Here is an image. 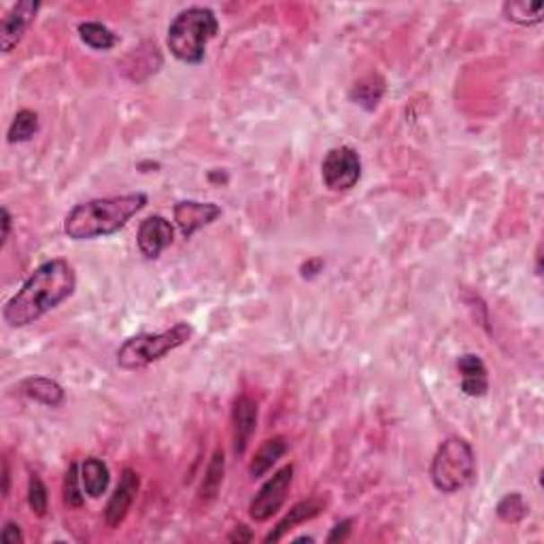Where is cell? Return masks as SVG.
<instances>
[{"label":"cell","mask_w":544,"mask_h":544,"mask_svg":"<svg viewBox=\"0 0 544 544\" xmlns=\"http://www.w3.org/2000/svg\"><path fill=\"white\" fill-rule=\"evenodd\" d=\"M434 487L443 494H457L477 477V457L472 444L460 436H451L438 447L430 466Z\"/></svg>","instance_id":"4"},{"label":"cell","mask_w":544,"mask_h":544,"mask_svg":"<svg viewBox=\"0 0 544 544\" xmlns=\"http://www.w3.org/2000/svg\"><path fill=\"white\" fill-rule=\"evenodd\" d=\"M83 483H81V470L79 464L68 466L66 478H65V505L68 508H81L83 506Z\"/></svg>","instance_id":"25"},{"label":"cell","mask_w":544,"mask_h":544,"mask_svg":"<svg viewBox=\"0 0 544 544\" xmlns=\"http://www.w3.org/2000/svg\"><path fill=\"white\" fill-rule=\"evenodd\" d=\"M79 37L85 45L96 51H109L118 45V34L109 31L101 22H83L79 24Z\"/></svg>","instance_id":"18"},{"label":"cell","mask_w":544,"mask_h":544,"mask_svg":"<svg viewBox=\"0 0 544 544\" xmlns=\"http://www.w3.org/2000/svg\"><path fill=\"white\" fill-rule=\"evenodd\" d=\"M28 506H31V511L37 514V517H45L49 508L48 487H45V483L40 480L39 474L34 472L31 474V478H28Z\"/></svg>","instance_id":"24"},{"label":"cell","mask_w":544,"mask_h":544,"mask_svg":"<svg viewBox=\"0 0 544 544\" xmlns=\"http://www.w3.org/2000/svg\"><path fill=\"white\" fill-rule=\"evenodd\" d=\"M217 31L219 22L211 9L189 7L171 22L166 45L183 65H200L205 60L206 45L217 37Z\"/></svg>","instance_id":"3"},{"label":"cell","mask_w":544,"mask_h":544,"mask_svg":"<svg viewBox=\"0 0 544 544\" xmlns=\"http://www.w3.org/2000/svg\"><path fill=\"white\" fill-rule=\"evenodd\" d=\"M383 94H385V81L381 77H366L353 85L351 101H355L360 107L373 111L376 104L381 102Z\"/></svg>","instance_id":"20"},{"label":"cell","mask_w":544,"mask_h":544,"mask_svg":"<svg viewBox=\"0 0 544 544\" xmlns=\"http://www.w3.org/2000/svg\"><path fill=\"white\" fill-rule=\"evenodd\" d=\"M323 513V502L321 500H315V497H311V500H304V502H298L296 506L289 511L285 517H283L279 523H276V528L270 531L268 536L264 538L266 544L270 542H279L285 538L287 531H292L296 525L300 523H306V521L320 517V514Z\"/></svg>","instance_id":"14"},{"label":"cell","mask_w":544,"mask_h":544,"mask_svg":"<svg viewBox=\"0 0 544 544\" xmlns=\"http://www.w3.org/2000/svg\"><path fill=\"white\" fill-rule=\"evenodd\" d=\"M457 370L461 374V391L470 398H483L489 391V374L485 362L474 353H466L457 360Z\"/></svg>","instance_id":"13"},{"label":"cell","mask_w":544,"mask_h":544,"mask_svg":"<svg viewBox=\"0 0 544 544\" xmlns=\"http://www.w3.org/2000/svg\"><path fill=\"white\" fill-rule=\"evenodd\" d=\"M506 20L519 26H538L542 22L544 4L542 3H525V0H514V3H506L505 7Z\"/></svg>","instance_id":"19"},{"label":"cell","mask_w":544,"mask_h":544,"mask_svg":"<svg viewBox=\"0 0 544 544\" xmlns=\"http://www.w3.org/2000/svg\"><path fill=\"white\" fill-rule=\"evenodd\" d=\"M351 525H353V519L338 521V523L332 528V531H329V534H328L326 540L328 542H343V540H347V536H349V531H351Z\"/></svg>","instance_id":"27"},{"label":"cell","mask_w":544,"mask_h":544,"mask_svg":"<svg viewBox=\"0 0 544 544\" xmlns=\"http://www.w3.org/2000/svg\"><path fill=\"white\" fill-rule=\"evenodd\" d=\"M40 9L37 0H20L9 9V13L3 17V28H0V40H3V51L11 54L20 40L24 39L28 26L32 24Z\"/></svg>","instance_id":"10"},{"label":"cell","mask_w":544,"mask_h":544,"mask_svg":"<svg viewBox=\"0 0 544 544\" xmlns=\"http://www.w3.org/2000/svg\"><path fill=\"white\" fill-rule=\"evenodd\" d=\"M81 483H83L85 496L98 500V497L107 494L109 483H111V470L101 457H88L81 464Z\"/></svg>","instance_id":"16"},{"label":"cell","mask_w":544,"mask_h":544,"mask_svg":"<svg viewBox=\"0 0 544 544\" xmlns=\"http://www.w3.org/2000/svg\"><path fill=\"white\" fill-rule=\"evenodd\" d=\"M175 241V228L166 217L152 215L138 225V251L147 259H158L166 247L172 245Z\"/></svg>","instance_id":"11"},{"label":"cell","mask_w":544,"mask_h":544,"mask_svg":"<svg viewBox=\"0 0 544 544\" xmlns=\"http://www.w3.org/2000/svg\"><path fill=\"white\" fill-rule=\"evenodd\" d=\"M321 179L332 192H349L362 179V160L355 149L334 147L321 162Z\"/></svg>","instance_id":"6"},{"label":"cell","mask_w":544,"mask_h":544,"mask_svg":"<svg viewBox=\"0 0 544 544\" xmlns=\"http://www.w3.org/2000/svg\"><path fill=\"white\" fill-rule=\"evenodd\" d=\"M258 427V402L249 396H239L233 407V444L236 455H245Z\"/></svg>","instance_id":"12"},{"label":"cell","mask_w":544,"mask_h":544,"mask_svg":"<svg viewBox=\"0 0 544 544\" xmlns=\"http://www.w3.org/2000/svg\"><path fill=\"white\" fill-rule=\"evenodd\" d=\"M285 453H287L285 438L283 436L268 438V441L256 451V455H253L251 464H249V472H251L253 478L266 477V474L272 470V466H275Z\"/></svg>","instance_id":"17"},{"label":"cell","mask_w":544,"mask_h":544,"mask_svg":"<svg viewBox=\"0 0 544 544\" xmlns=\"http://www.w3.org/2000/svg\"><path fill=\"white\" fill-rule=\"evenodd\" d=\"M224 470H225V457H224V451H215L213 453V460L211 464H208L206 468V477H205V483H202V489L200 494L205 500H213V497L217 496L219 487H222V480H224Z\"/></svg>","instance_id":"23"},{"label":"cell","mask_w":544,"mask_h":544,"mask_svg":"<svg viewBox=\"0 0 544 544\" xmlns=\"http://www.w3.org/2000/svg\"><path fill=\"white\" fill-rule=\"evenodd\" d=\"M39 132V115L31 111V109H22V111L15 113L13 121H11L9 132H7V141L11 145L17 143H26Z\"/></svg>","instance_id":"21"},{"label":"cell","mask_w":544,"mask_h":544,"mask_svg":"<svg viewBox=\"0 0 544 544\" xmlns=\"http://www.w3.org/2000/svg\"><path fill=\"white\" fill-rule=\"evenodd\" d=\"M251 540H253L251 530H249L247 525H242V523L236 525L233 534L228 536V542H239V544H242V542H251Z\"/></svg>","instance_id":"28"},{"label":"cell","mask_w":544,"mask_h":544,"mask_svg":"<svg viewBox=\"0 0 544 544\" xmlns=\"http://www.w3.org/2000/svg\"><path fill=\"white\" fill-rule=\"evenodd\" d=\"M77 275L66 259H49L24 281L13 298L4 304L3 320L11 328H26L57 309L75 294Z\"/></svg>","instance_id":"1"},{"label":"cell","mask_w":544,"mask_h":544,"mask_svg":"<svg viewBox=\"0 0 544 544\" xmlns=\"http://www.w3.org/2000/svg\"><path fill=\"white\" fill-rule=\"evenodd\" d=\"M192 326L189 323H177L166 332L158 334H136L126 340L118 351V364L124 370H141L149 364L160 362L171 351L188 343L192 338Z\"/></svg>","instance_id":"5"},{"label":"cell","mask_w":544,"mask_h":544,"mask_svg":"<svg viewBox=\"0 0 544 544\" xmlns=\"http://www.w3.org/2000/svg\"><path fill=\"white\" fill-rule=\"evenodd\" d=\"M147 206V196L126 194L113 198H96L81 202L65 219V233L73 241H92L111 236L126 228L136 213Z\"/></svg>","instance_id":"2"},{"label":"cell","mask_w":544,"mask_h":544,"mask_svg":"<svg viewBox=\"0 0 544 544\" xmlns=\"http://www.w3.org/2000/svg\"><path fill=\"white\" fill-rule=\"evenodd\" d=\"M528 513H530L528 502H525L523 496L517 494V491L506 494L496 506V514L505 521V523H519V521L528 517Z\"/></svg>","instance_id":"22"},{"label":"cell","mask_w":544,"mask_h":544,"mask_svg":"<svg viewBox=\"0 0 544 544\" xmlns=\"http://www.w3.org/2000/svg\"><path fill=\"white\" fill-rule=\"evenodd\" d=\"M11 222H13V219H11L9 208L3 206V234H0V247L7 245L9 234H11Z\"/></svg>","instance_id":"29"},{"label":"cell","mask_w":544,"mask_h":544,"mask_svg":"<svg viewBox=\"0 0 544 544\" xmlns=\"http://www.w3.org/2000/svg\"><path fill=\"white\" fill-rule=\"evenodd\" d=\"M11 491V472H9V461L3 460V496L7 497Z\"/></svg>","instance_id":"30"},{"label":"cell","mask_w":544,"mask_h":544,"mask_svg":"<svg viewBox=\"0 0 544 544\" xmlns=\"http://www.w3.org/2000/svg\"><path fill=\"white\" fill-rule=\"evenodd\" d=\"M20 393L49 408H57L65 404V390H62L56 381L48 379V376H31V379H24L20 383Z\"/></svg>","instance_id":"15"},{"label":"cell","mask_w":544,"mask_h":544,"mask_svg":"<svg viewBox=\"0 0 544 544\" xmlns=\"http://www.w3.org/2000/svg\"><path fill=\"white\" fill-rule=\"evenodd\" d=\"M138 487H141V477L132 468H124L119 485L115 487L111 497H109L107 506H104V523H107V528L118 530L124 523L132 505H135Z\"/></svg>","instance_id":"8"},{"label":"cell","mask_w":544,"mask_h":544,"mask_svg":"<svg viewBox=\"0 0 544 544\" xmlns=\"http://www.w3.org/2000/svg\"><path fill=\"white\" fill-rule=\"evenodd\" d=\"M0 540L4 544H24V534H22L20 525L13 523V521H7L3 531H0Z\"/></svg>","instance_id":"26"},{"label":"cell","mask_w":544,"mask_h":544,"mask_svg":"<svg viewBox=\"0 0 544 544\" xmlns=\"http://www.w3.org/2000/svg\"><path fill=\"white\" fill-rule=\"evenodd\" d=\"M172 215H175V224L185 239H192L198 230L222 217V206L215 205V202L181 200L172 208Z\"/></svg>","instance_id":"9"},{"label":"cell","mask_w":544,"mask_h":544,"mask_svg":"<svg viewBox=\"0 0 544 544\" xmlns=\"http://www.w3.org/2000/svg\"><path fill=\"white\" fill-rule=\"evenodd\" d=\"M294 480V466H283L281 470H276L266 483L259 487L256 497L249 505V517L258 523L268 521L272 514L281 511V506L285 505V497L289 494Z\"/></svg>","instance_id":"7"}]
</instances>
